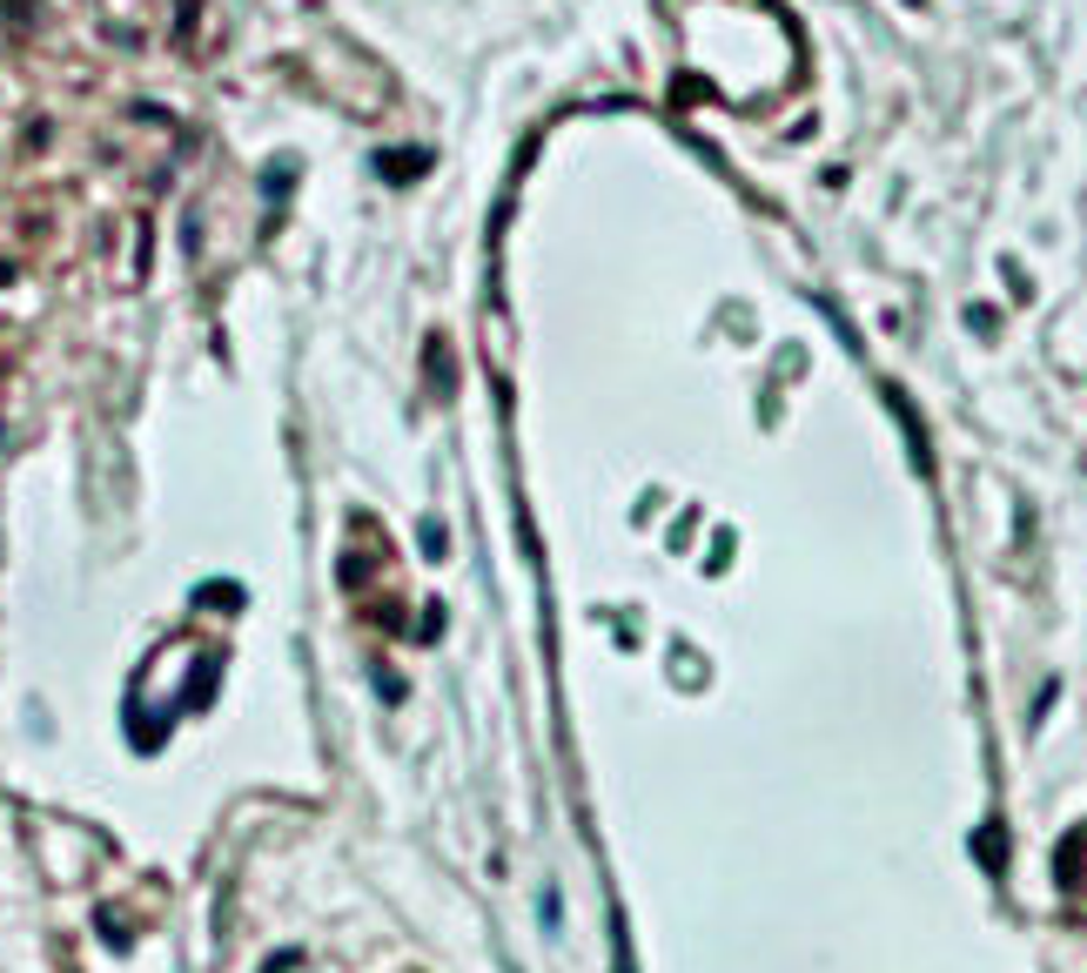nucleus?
<instances>
[{
    "label": "nucleus",
    "instance_id": "f257e3e1",
    "mask_svg": "<svg viewBox=\"0 0 1087 973\" xmlns=\"http://www.w3.org/2000/svg\"><path fill=\"white\" fill-rule=\"evenodd\" d=\"M416 169H430V154H383V182H416Z\"/></svg>",
    "mask_w": 1087,
    "mask_h": 973
}]
</instances>
